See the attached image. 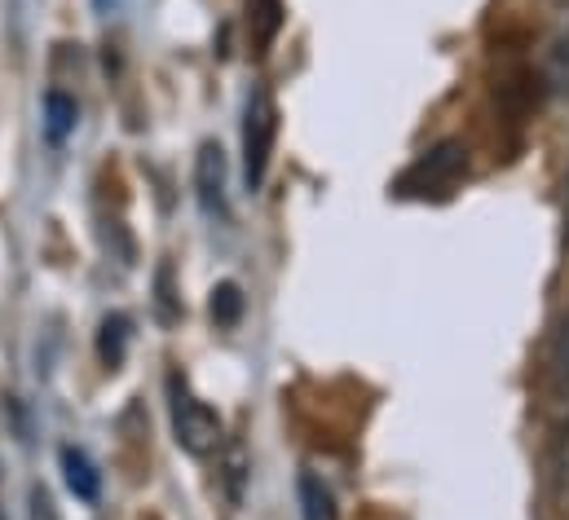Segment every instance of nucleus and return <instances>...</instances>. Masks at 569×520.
<instances>
[{
  "instance_id": "obj_14",
  "label": "nucleus",
  "mask_w": 569,
  "mask_h": 520,
  "mask_svg": "<svg viewBox=\"0 0 569 520\" xmlns=\"http://www.w3.org/2000/svg\"><path fill=\"white\" fill-rule=\"evenodd\" d=\"M226 486H230V499H243V450H230V463H226Z\"/></svg>"
},
{
  "instance_id": "obj_1",
  "label": "nucleus",
  "mask_w": 569,
  "mask_h": 520,
  "mask_svg": "<svg viewBox=\"0 0 569 520\" xmlns=\"http://www.w3.org/2000/svg\"><path fill=\"white\" fill-rule=\"evenodd\" d=\"M168 410H172V432H177V446L194 459H208L221 450L226 441V428H221V414L199 397V392L186 384L181 371L168 376Z\"/></svg>"
},
{
  "instance_id": "obj_9",
  "label": "nucleus",
  "mask_w": 569,
  "mask_h": 520,
  "mask_svg": "<svg viewBox=\"0 0 569 520\" xmlns=\"http://www.w3.org/2000/svg\"><path fill=\"white\" fill-rule=\"evenodd\" d=\"M543 80H548V89H552L557 98H566L569 102V31H561V36L548 40V53H543Z\"/></svg>"
},
{
  "instance_id": "obj_18",
  "label": "nucleus",
  "mask_w": 569,
  "mask_h": 520,
  "mask_svg": "<svg viewBox=\"0 0 569 520\" xmlns=\"http://www.w3.org/2000/svg\"><path fill=\"white\" fill-rule=\"evenodd\" d=\"M561 4H569V0H561Z\"/></svg>"
},
{
  "instance_id": "obj_4",
  "label": "nucleus",
  "mask_w": 569,
  "mask_h": 520,
  "mask_svg": "<svg viewBox=\"0 0 569 520\" xmlns=\"http://www.w3.org/2000/svg\"><path fill=\"white\" fill-rule=\"evenodd\" d=\"M62 477H67V490H71L80 503H98V494H102V472H98V463H93L80 446H62Z\"/></svg>"
},
{
  "instance_id": "obj_2",
  "label": "nucleus",
  "mask_w": 569,
  "mask_h": 520,
  "mask_svg": "<svg viewBox=\"0 0 569 520\" xmlns=\"http://www.w3.org/2000/svg\"><path fill=\"white\" fill-rule=\"evenodd\" d=\"M274 141H279V107L266 89H257L243 107V181H248V190L266 186Z\"/></svg>"
},
{
  "instance_id": "obj_8",
  "label": "nucleus",
  "mask_w": 569,
  "mask_h": 520,
  "mask_svg": "<svg viewBox=\"0 0 569 520\" xmlns=\"http://www.w3.org/2000/svg\"><path fill=\"white\" fill-rule=\"evenodd\" d=\"M283 0H248V22L257 36V53H266L274 44V36L283 31Z\"/></svg>"
},
{
  "instance_id": "obj_5",
  "label": "nucleus",
  "mask_w": 569,
  "mask_h": 520,
  "mask_svg": "<svg viewBox=\"0 0 569 520\" xmlns=\"http://www.w3.org/2000/svg\"><path fill=\"white\" fill-rule=\"evenodd\" d=\"M296 499H300V520H340L336 494H331V486L318 472H300Z\"/></svg>"
},
{
  "instance_id": "obj_3",
  "label": "nucleus",
  "mask_w": 569,
  "mask_h": 520,
  "mask_svg": "<svg viewBox=\"0 0 569 520\" xmlns=\"http://www.w3.org/2000/svg\"><path fill=\"white\" fill-rule=\"evenodd\" d=\"M194 190H199V203L208 217H226L230 203H226V154L217 141H203L199 146V159H194Z\"/></svg>"
},
{
  "instance_id": "obj_16",
  "label": "nucleus",
  "mask_w": 569,
  "mask_h": 520,
  "mask_svg": "<svg viewBox=\"0 0 569 520\" xmlns=\"http://www.w3.org/2000/svg\"><path fill=\"white\" fill-rule=\"evenodd\" d=\"M566 243H569V181H566Z\"/></svg>"
},
{
  "instance_id": "obj_15",
  "label": "nucleus",
  "mask_w": 569,
  "mask_h": 520,
  "mask_svg": "<svg viewBox=\"0 0 569 520\" xmlns=\"http://www.w3.org/2000/svg\"><path fill=\"white\" fill-rule=\"evenodd\" d=\"M557 477H561V490H569V428L561 437V450H557Z\"/></svg>"
},
{
  "instance_id": "obj_6",
  "label": "nucleus",
  "mask_w": 569,
  "mask_h": 520,
  "mask_svg": "<svg viewBox=\"0 0 569 520\" xmlns=\"http://www.w3.org/2000/svg\"><path fill=\"white\" fill-rule=\"evenodd\" d=\"M129 336H133V318L129 313H107L98 327V358L107 371H120L124 353H129Z\"/></svg>"
},
{
  "instance_id": "obj_7",
  "label": "nucleus",
  "mask_w": 569,
  "mask_h": 520,
  "mask_svg": "<svg viewBox=\"0 0 569 520\" xmlns=\"http://www.w3.org/2000/svg\"><path fill=\"white\" fill-rule=\"evenodd\" d=\"M76 124H80L76 98L62 93V89H49L44 93V132H49V141H67L76 132Z\"/></svg>"
},
{
  "instance_id": "obj_17",
  "label": "nucleus",
  "mask_w": 569,
  "mask_h": 520,
  "mask_svg": "<svg viewBox=\"0 0 569 520\" xmlns=\"http://www.w3.org/2000/svg\"><path fill=\"white\" fill-rule=\"evenodd\" d=\"M0 477H4V468H0ZM0 520H4V503H0Z\"/></svg>"
},
{
  "instance_id": "obj_10",
  "label": "nucleus",
  "mask_w": 569,
  "mask_h": 520,
  "mask_svg": "<svg viewBox=\"0 0 569 520\" xmlns=\"http://www.w3.org/2000/svg\"><path fill=\"white\" fill-rule=\"evenodd\" d=\"M208 313H212V322L226 327V331L239 327V318H243V287L230 282V278L217 282V287H212V300H208Z\"/></svg>"
},
{
  "instance_id": "obj_12",
  "label": "nucleus",
  "mask_w": 569,
  "mask_h": 520,
  "mask_svg": "<svg viewBox=\"0 0 569 520\" xmlns=\"http://www.w3.org/2000/svg\"><path fill=\"white\" fill-rule=\"evenodd\" d=\"M27 520H62L58 517L53 494H49L44 486H31V490H27Z\"/></svg>"
},
{
  "instance_id": "obj_13",
  "label": "nucleus",
  "mask_w": 569,
  "mask_h": 520,
  "mask_svg": "<svg viewBox=\"0 0 569 520\" xmlns=\"http://www.w3.org/2000/svg\"><path fill=\"white\" fill-rule=\"evenodd\" d=\"M168 278H172V273H168V264H163V269H159V278H154V282H159V313H163V322H172V318L181 313V309H177V300H172Z\"/></svg>"
},
{
  "instance_id": "obj_11",
  "label": "nucleus",
  "mask_w": 569,
  "mask_h": 520,
  "mask_svg": "<svg viewBox=\"0 0 569 520\" xmlns=\"http://www.w3.org/2000/svg\"><path fill=\"white\" fill-rule=\"evenodd\" d=\"M548 376L557 389H569V313L557 322L552 344H548Z\"/></svg>"
}]
</instances>
